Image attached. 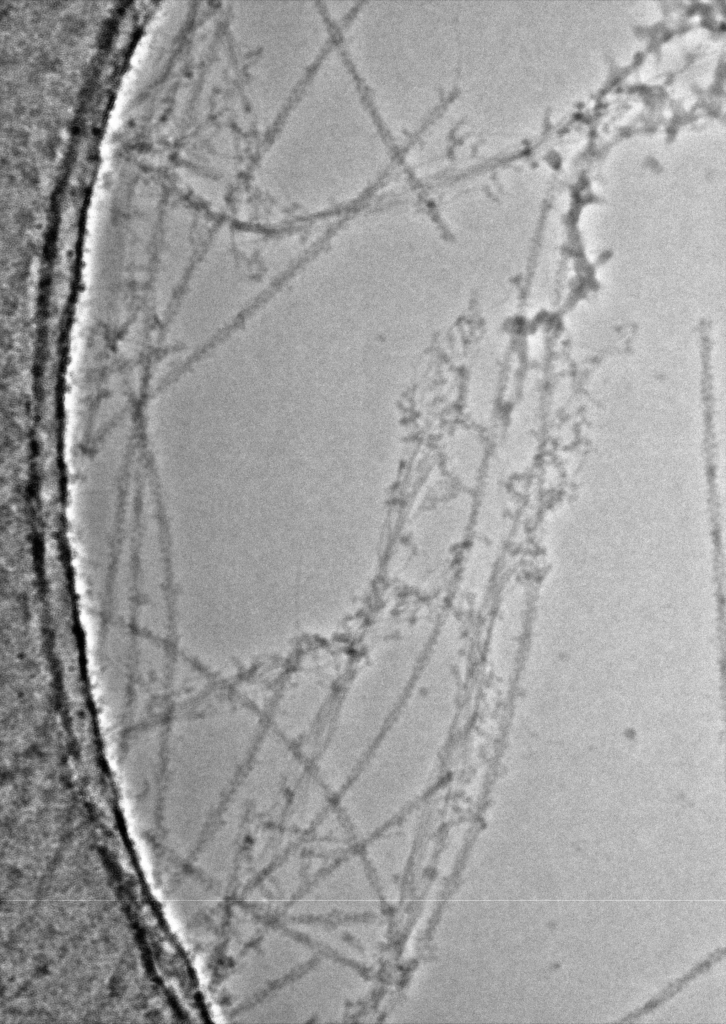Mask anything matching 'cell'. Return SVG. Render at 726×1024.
Listing matches in <instances>:
<instances>
[{
  "instance_id": "1",
  "label": "cell",
  "mask_w": 726,
  "mask_h": 1024,
  "mask_svg": "<svg viewBox=\"0 0 726 1024\" xmlns=\"http://www.w3.org/2000/svg\"><path fill=\"white\" fill-rule=\"evenodd\" d=\"M387 636L364 648L315 755L311 773L327 785L353 776L406 696L429 648L428 639Z\"/></svg>"
},
{
  "instance_id": "2",
  "label": "cell",
  "mask_w": 726,
  "mask_h": 1024,
  "mask_svg": "<svg viewBox=\"0 0 726 1024\" xmlns=\"http://www.w3.org/2000/svg\"><path fill=\"white\" fill-rule=\"evenodd\" d=\"M344 660L330 650L306 653L279 686L271 708V728L296 745L307 739L331 700Z\"/></svg>"
}]
</instances>
